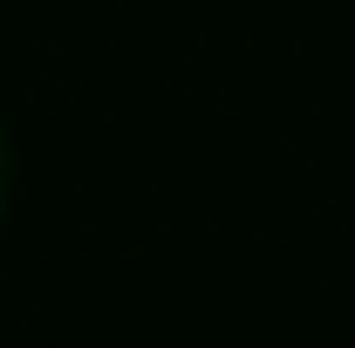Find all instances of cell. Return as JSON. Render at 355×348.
Wrapping results in <instances>:
<instances>
[{
    "label": "cell",
    "mask_w": 355,
    "mask_h": 348,
    "mask_svg": "<svg viewBox=\"0 0 355 348\" xmlns=\"http://www.w3.org/2000/svg\"><path fill=\"white\" fill-rule=\"evenodd\" d=\"M7 198H14V137L0 123V218H7Z\"/></svg>",
    "instance_id": "obj_1"
}]
</instances>
